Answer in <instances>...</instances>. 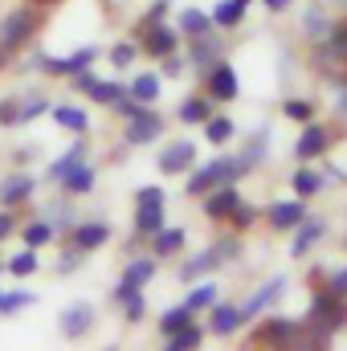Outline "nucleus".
Instances as JSON below:
<instances>
[{
  "mask_svg": "<svg viewBox=\"0 0 347 351\" xmlns=\"http://www.w3.org/2000/svg\"><path fill=\"white\" fill-rule=\"evenodd\" d=\"M344 294H335V290H323V294H315V302H311V331H307V348H323L339 327H344Z\"/></svg>",
  "mask_w": 347,
  "mask_h": 351,
  "instance_id": "obj_1",
  "label": "nucleus"
},
{
  "mask_svg": "<svg viewBox=\"0 0 347 351\" xmlns=\"http://www.w3.org/2000/svg\"><path fill=\"white\" fill-rule=\"evenodd\" d=\"M246 168H254L246 156H221V160L204 164L200 172H192V180H188V192H192V196H200V192H208L213 184H233V180L246 172Z\"/></svg>",
  "mask_w": 347,
  "mask_h": 351,
  "instance_id": "obj_2",
  "label": "nucleus"
},
{
  "mask_svg": "<svg viewBox=\"0 0 347 351\" xmlns=\"http://www.w3.org/2000/svg\"><path fill=\"white\" fill-rule=\"evenodd\" d=\"M229 258H237V241H233V237H221L208 254L188 258V262H184V269H180V278H184V282H192L196 274H208V269H217V265L229 262Z\"/></svg>",
  "mask_w": 347,
  "mask_h": 351,
  "instance_id": "obj_3",
  "label": "nucleus"
},
{
  "mask_svg": "<svg viewBox=\"0 0 347 351\" xmlns=\"http://www.w3.org/2000/svg\"><path fill=\"white\" fill-rule=\"evenodd\" d=\"M302 339H307V327L290 319H265L258 327V343H270V348H298Z\"/></svg>",
  "mask_w": 347,
  "mask_h": 351,
  "instance_id": "obj_4",
  "label": "nucleus"
},
{
  "mask_svg": "<svg viewBox=\"0 0 347 351\" xmlns=\"http://www.w3.org/2000/svg\"><path fill=\"white\" fill-rule=\"evenodd\" d=\"M160 131H164V119L156 114V110H143V106H135L131 114H127V143H152V139H160Z\"/></svg>",
  "mask_w": 347,
  "mask_h": 351,
  "instance_id": "obj_5",
  "label": "nucleus"
},
{
  "mask_svg": "<svg viewBox=\"0 0 347 351\" xmlns=\"http://www.w3.org/2000/svg\"><path fill=\"white\" fill-rule=\"evenodd\" d=\"M135 233L152 237L156 229H164V196H135Z\"/></svg>",
  "mask_w": 347,
  "mask_h": 351,
  "instance_id": "obj_6",
  "label": "nucleus"
},
{
  "mask_svg": "<svg viewBox=\"0 0 347 351\" xmlns=\"http://www.w3.org/2000/svg\"><path fill=\"white\" fill-rule=\"evenodd\" d=\"M33 25H37V16H33L29 8H16V12L0 25V49H16V45L33 33Z\"/></svg>",
  "mask_w": 347,
  "mask_h": 351,
  "instance_id": "obj_7",
  "label": "nucleus"
},
{
  "mask_svg": "<svg viewBox=\"0 0 347 351\" xmlns=\"http://www.w3.org/2000/svg\"><path fill=\"white\" fill-rule=\"evenodd\" d=\"M58 327H62V335H70V339H82L90 327H94V311H90V302H70V306L62 311Z\"/></svg>",
  "mask_w": 347,
  "mask_h": 351,
  "instance_id": "obj_8",
  "label": "nucleus"
},
{
  "mask_svg": "<svg viewBox=\"0 0 347 351\" xmlns=\"http://www.w3.org/2000/svg\"><path fill=\"white\" fill-rule=\"evenodd\" d=\"M152 274H156V258H135V262L127 265V274H123V282L115 286V298L123 302L127 294H135L143 282H152Z\"/></svg>",
  "mask_w": 347,
  "mask_h": 351,
  "instance_id": "obj_9",
  "label": "nucleus"
},
{
  "mask_svg": "<svg viewBox=\"0 0 347 351\" xmlns=\"http://www.w3.org/2000/svg\"><path fill=\"white\" fill-rule=\"evenodd\" d=\"M74 86L86 90L94 102H106V106H115V102L127 94V90H123V82H98V78H90L86 70H82V74H74Z\"/></svg>",
  "mask_w": 347,
  "mask_h": 351,
  "instance_id": "obj_10",
  "label": "nucleus"
},
{
  "mask_svg": "<svg viewBox=\"0 0 347 351\" xmlns=\"http://www.w3.org/2000/svg\"><path fill=\"white\" fill-rule=\"evenodd\" d=\"M237 90H241V82H237V70L229 62H217L208 70V94L213 98H237Z\"/></svg>",
  "mask_w": 347,
  "mask_h": 351,
  "instance_id": "obj_11",
  "label": "nucleus"
},
{
  "mask_svg": "<svg viewBox=\"0 0 347 351\" xmlns=\"http://www.w3.org/2000/svg\"><path fill=\"white\" fill-rule=\"evenodd\" d=\"M217 62H221V41H217V37H213V29H208V33H200V37L192 41V66L208 74Z\"/></svg>",
  "mask_w": 347,
  "mask_h": 351,
  "instance_id": "obj_12",
  "label": "nucleus"
},
{
  "mask_svg": "<svg viewBox=\"0 0 347 351\" xmlns=\"http://www.w3.org/2000/svg\"><path fill=\"white\" fill-rule=\"evenodd\" d=\"M302 217H307V204H302V196L270 204V225H274V229H294V225H298Z\"/></svg>",
  "mask_w": 347,
  "mask_h": 351,
  "instance_id": "obj_13",
  "label": "nucleus"
},
{
  "mask_svg": "<svg viewBox=\"0 0 347 351\" xmlns=\"http://www.w3.org/2000/svg\"><path fill=\"white\" fill-rule=\"evenodd\" d=\"M176 41H180V33L168 29L164 21H160V25H152V29L143 33V45H147V53H152V58H168V53H176Z\"/></svg>",
  "mask_w": 347,
  "mask_h": 351,
  "instance_id": "obj_14",
  "label": "nucleus"
},
{
  "mask_svg": "<svg viewBox=\"0 0 347 351\" xmlns=\"http://www.w3.org/2000/svg\"><path fill=\"white\" fill-rule=\"evenodd\" d=\"M192 160H196V147H192L188 139H180V143H172V147L160 156V172H168V176L188 172V168H192Z\"/></svg>",
  "mask_w": 347,
  "mask_h": 351,
  "instance_id": "obj_15",
  "label": "nucleus"
},
{
  "mask_svg": "<svg viewBox=\"0 0 347 351\" xmlns=\"http://www.w3.org/2000/svg\"><path fill=\"white\" fill-rule=\"evenodd\" d=\"M33 188H37V180H33V176H8V180L0 184V204H4V208L25 204V200L33 196Z\"/></svg>",
  "mask_w": 347,
  "mask_h": 351,
  "instance_id": "obj_16",
  "label": "nucleus"
},
{
  "mask_svg": "<svg viewBox=\"0 0 347 351\" xmlns=\"http://www.w3.org/2000/svg\"><path fill=\"white\" fill-rule=\"evenodd\" d=\"M319 237H323V221H319V217H302V221L294 225V241H290V254H294V258H302V254H307V250H311Z\"/></svg>",
  "mask_w": 347,
  "mask_h": 351,
  "instance_id": "obj_17",
  "label": "nucleus"
},
{
  "mask_svg": "<svg viewBox=\"0 0 347 351\" xmlns=\"http://www.w3.org/2000/svg\"><path fill=\"white\" fill-rule=\"evenodd\" d=\"M110 237V225L106 221H86V225H74V250H98L102 241Z\"/></svg>",
  "mask_w": 347,
  "mask_h": 351,
  "instance_id": "obj_18",
  "label": "nucleus"
},
{
  "mask_svg": "<svg viewBox=\"0 0 347 351\" xmlns=\"http://www.w3.org/2000/svg\"><path fill=\"white\" fill-rule=\"evenodd\" d=\"M323 147H327V131L315 127V123L294 139V156H298V160H315V156H323Z\"/></svg>",
  "mask_w": 347,
  "mask_h": 351,
  "instance_id": "obj_19",
  "label": "nucleus"
},
{
  "mask_svg": "<svg viewBox=\"0 0 347 351\" xmlns=\"http://www.w3.org/2000/svg\"><path fill=\"white\" fill-rule=\"evenodd\" d=\"M237 200H241L237 188H233V184H221V192H213V196L204 200V213H208L213 221H225V217L237 208Z\"/></svg>",
  "mask_w": 347,
  "mask_h": 351,
  "instance_id": "obj_20",
  "label": "nucleus"
},
{
  "mask_svg": "<svg viewBox=\"0 0 347 351\" xmlns=\"http://www.w3.org/2000/svg\"><path fill=\"white\" fill-rule=\"evenodd\" d=\"M282 290H286V278H270L261 290H254V298L241 306V311H246V319H254V315H261L270 302H278V294H282Z\"/></svg>",
  "mask_w": 347,
  "mask_h": 351,
  "instance_id": "obj_21",
  "label": "nucleus"
},
{
  "mask_svg": "<svg viewBox=\"0 0 347 351\" xmlns=\"http://www.w3.org/2000/svg\"><path fill=\"white\" fill-rule=\"evenodd\" d=\"M62 188H66L70 196H86L90 188H94V168H90L86 160H82V164H74L70 172L62 176Z\"/></svg>",
  "mask_w": 347,
  "mask_h": 351,
  "instance_id": "obj_22",
  "label": "nucleus"
},
{
  "mask_svg": "<svg viewBox=\"0 0 347 351\" xmlns=\"http://www.w3.org/2000/svg\"><path fill=\"white\" fill-rule=\"evenodd\" d=\"M123 90H127V98H131V102L147 106V102H156V98H160V78H156V74H139L131 86H123Z\"/></svg>",
  "mask_w": 347,
  "mask_h": 351,
  "instance_id": "obj_23",
  "label": "nucleus"
},
{
  "mask_svg": "<svg viewBox=\"0 0 347 351\" xmlns=\"http://www.w3.org/2000/svg\"><path fill=\"white\" fill-rule=\"evenodd\" d=\"M237 327H246V311L241 306H217L213 311V331L217 335H233Z\"/></svg>",
  "mask_w": 347,
  "mask_h": 351,
  "instance_id": "obj_24",
  "label": "nucleus"
},
{
  "mask_svg": "<svg viewBox=\"0 0 347 351\" xmlns=\"http://www.w3.org/2000/svg\"><path fill=\"white\" fill-rule=\"evenodd\" d=\"M200 339H204V331L196 323H184V327L168 331V351H192V348H200Z\"/></svg>",
  "mask_w": 347,
  "mask_h": 351,
  "instance_id": "obj_25",
  "label": "nucleus"
},
{
  "mask_svg": "<svg viewBox=\"0 0 347 351\" xmlns=\"http://www.w3.org/2000/svg\"><path fill=\"white\" fill-rule=\"evenodd\" d=\"M241 16H246V0H221V4L213 8V25H221V29L241 25Z\"/></svg>",
  "mask_w": 347,
  "mask_h": 351,
  "instance_id": "obj_26",
  "label": "nucleus"
},
{
  "mask_svg": "<svg viewBox=\"0 0 347 351\" xmlns=\"http://www.w3.org/2000/svg\"><path fill=\"white\" fill-rule=\"evenodd\" d=\"M208 29H213V16H204L200 8H184V12H180V33L200 37V33H208Z\"/></svg>",
  "mask_w": 347,
  "mask_h": 351,
  "instance_id": "obj_27",
  "label": "nucleus"
},
{
  "mask_svg": "<svg viewBox=\"0 0 347 351\" xmlns=\"http://www.w3.org/2000/svg\"><path fill=\"white\" fill-rule=\"evenodd\" d=\"M204 139H208V143H229V139H233V119L208 114V119H204Z\"/></svg>",
  "mask_w": 347,
  "mask_h": 351,
  "instance_id": "obj_28",
  "label": "nucleus"
},
{
  "mask_svg": "<svg viewBox=\"0 0 347 351\" xmlns=\"http://www.w3.org/2000/svg\"><path fill=\"white\" fill-rule=\"evenodd\" d=\"M53 119H58V127H66V131H74V135L86 131V110H82V106H58Z\"/></svg>",
  "mask_w": 347,
  "mask_h": 351,
  "instance_id": "obj_29",
  "label": "nucleus"
},
{
  "mask_svg": "<svg viewBox=\"0 0 347 351\" xmlns=\"http://www.w3.org/2000/svg\"><path fill=\"white\" fill-rule=\"evenodd\" d=\"M290 188H294V196H302V200H307V196H315V192L323 188V176L311 172V168H298L294 180H290Z\"/></svg>",
  "mask_w": 347,
  "mask_h": 351,
  "instance_id": "obj_30",
  "label": "nucleus"
},
{
  "mask_svg": "<svg viewBox=\"0 0 347 351\" xmlns=\"http://www.w3.org/2000/svg\"><path fill=\"white\" fill-rule=\"evenodd\" d=\"M184 306H188V311H204V306H217V286H213V282H204V286H192V294L184 298Z\"/></svg>",
  "mask_w": 347,
  "mask_h": 351,
  "instance_id": "obj_31",
  "label": "nucleus"
},
{
  "mask_svg": "<svg viewBox=\"0 0 347 351\" xmlns=\"http://www.w3.org/2000/svg\"><path fill=\"white\" fill-rule=\"evenodd\" d=\"M208 114H213L208 98H184V106H180V119H184V123H204Z\"/></svg>",
  "mask_w": 347,
  "mask_h": 351,
  "instance_id": "obj_32",
  "label": "nucleus"
},
{
  "mask_svg": "<svg viewBox=\"0 0 347 351\" xmlns=\"http://www.w3.org/2000/svg\"><path fill=\"white\" fill-rule=\"evenodd\" d=\"M152 237H156V254H160V258H168V254H176V250L184 245V233H180V229H156Z\"/></svg>",
  "mask_w": 347,
  "mask_h": 351,
  "instance_id": "obj_33",
  "label": "nucleus"
},
{
  "mask_svg": "<svg viewBox=\"0 0 347 351\" xmlns=\"http://www.w3.org/2000/svg\"><path fill=\"white\" fill-rule=\"evenodd\" d=\"M49 237H53V225H49V221H29V225H25V245L41 250Z\"/></svg>",
  "mask_w": 347,
  "mask_h": 351,
  "instance_id": "obj_34",
  "label": "nucleus"
},
{
  "mask_svg": "<svg viewBox=\"0 0 347 351\" xmlns=\"http://www.w3.org/2000/svg\"><path fill=\"white\" fill-rule=\"evenodd\" d=\"M323 53H331L335 62H347V25H339V29H331V33H327Z\"/></svg>",
  "mask_w": 347,
  "mask_h": 351,
  "instance_id": "obj_35",
  "label": "nucleus"
},
{
  "mask_svg": "<svg viewBox=\"0 0 347 351\" xmlns=\"http://www.w3.org/2000/svg\"><path fill=\"white\" fill-rule=\"evenodd\" d=\"M82 160H86V147H82V143H74V147H70V152H66V156H62V160L49 168V176H53V180H62V176L70 172L74 164H82Z\"/></svg>",
  "mask_w": 347,
  "mask_h": 351,
  "instance_id": "obj_36",
  "label": "nucleus"
},
{
  "mask_svg": "<svg viewBox=\"0 0 347 351\" xmlns=\"http://www.w3.org/2000/svg\"><path fill=\"white\" fill-rule=\"evenodd\" d=\"M37 298L33 294H25V290H8V294H0V315H12V311H25V306H33Z\"/></svg>",
  "mask_w": 347,
  "mask_h": 351,
  "instance_id": "obj_37",
  "label": "nucleus"
},
{
  "mask_svg": "<svg viewBox=\"0 0 347 351\" xmlns=\"http://www.w3.org/2000/svg\"><path fill=\"white\" fill-rule=\"evenodd\" d=\"M8 269L16 274V278H29V274H37V250L29 245V250H21L12 262H8Z\"/></svg>",
  "mask_w": 347,
  "mask_h": 351,
  "instance_id": "obj_38",
  "label": "nucleus"
},
{
  "mask_svg": "<svg viewBox=\"0 0 347 351\" xmlns=\"http://www.w3.org/2000/svg\"><path fill=\"white\" fill-rule=\"evenodd\" d=\"M184 323H192V311L180 302V306H172V311H164V319H160V331L168 335V331H176V327H184Z\"/></svg>",
  "mask_w": 347,
  "mask_h": 351,
  "instance_id": "obj_39",
  "label": "nucleus"
},
{
  "mask_svg": "<svg viewBox=\"0 0 347 351\" xmlns=\"http://www.w3.org/2000/svg\"><path fill=\"white\" fill-rule=\"evenodd\" d=\"M143 311H147V302H143V294H139V290L123 298V319H127V323H139V319H143Z\"/></svg>",
  "mask_w": 347,
  "mask_h": 351,
  "instance_id": "obj_40",
  "label": "nucleus"
},
{
  "mask_svg": "<svg viewBox=\"0 0 347 351\" xmlns=\"http://www.w3.org/2000/svg\"><path fill=\"white\" fill-rule=\"evenodd\" d=\"M307 33H311V37H327V33H331L327 16H323L319 8H307Z\"/></svg>",
  "mask_w": 347,
  "mask_h": 351,
  "instance_id": "obj_41",
  "label": "nucleus"
},
{
  "mask_svg": "<svg viewBox=\"0 0 347 351\" xmlns=\"http://www.w3.org/2000/svg\"><path fill=\"white\" fill-rule=\"evenodd\" d=\"M311 114H315V106H311L307 98H290V102H286V119H298V123H307Z\"/></svg>",
  "mask_w": 347,
  "mask_h": 351,
  "instance_id": "obj_42",
  "label": "nucleus"
},
{
  "mask_svg": "<svg viewBox=\"0 0 347 351\" xmlns=\"http://www.w3.org/2000/svg\"><path fill=\"white\" fill-rule=\"evenodd\" d=\"M0 123L4 127H21V102L16 98H4L0 102Z\"/></svg>",
  "mask_w": 347,
  "mask_h": 351,
  "instance_id": "obj_43",
  "label": "nucleus"
},
{
  "mask_svg": "<svg viewBox=\"0 0 347 351\" xmlns=\"http://www.w3.org/2000/svg\"><path fill=\"white\" fill-rule=\"evenodd\" d=\"M265 147H270V131H265V127H261L258 135H254V143H250V147H246V160H250V164H258L261 156H265Z\"/></svg>",
  "mask_w": 347,
  "mask_h": 351,
  "instance_id": "obj_44",
  "label": "nucleus"
},
{
  "mask_svg": "<svg viewBox=\"0 0 347 351\" xmlns=\"http://www.w3.org/2000/svg\"><path fill=\"white\" fill-rule=\"evenodd\" d=\"M164 16H168V0H156V4H152V8H147V16H143V21H139V29H143V33H147V29H152V25H160V21H164Z\"/></svg>",
  "mask_w": 347,
  "mask_h": 351,
  "instance_id": "obj_45",
  "label": "nucleus"
},
{
  "mask_svg": "<svg viewBox=\"0 0 347 351\" xmlns=\"http://www.w3.org/2000/svg\"><path fill=\"white\" fill-rule=\"evenodd\" d=\"M41 110H49V102H45L41 94H37V98H25V102H21V123H29V119H37Z\"/></svg>",
  "mask_w": 347,
  "mask_h": 351,
  "instance_id": "obj_46",
  "label": "nucleus"
},
{
  "mask_svg": "<svg viewBox=\"0 0 347 351\" xmlns=\"http://www.w3.org/2000/svg\"><path fill=\"white\" fill-rule=\"evenodd\" d=\"M110 62H115L119 70H127V66L135 62V45H127V41H123V45H115V49H110Z\"/></svg>",
  "mask_w": 347,
  "mask_h": 351,
  "instance_id": "obj_47",
  "label": "nucleus"
},
{
  "mask_svg": "<svg viewBox=\"0 0 347 351\" xmlns=\"http://www.w3.org/2000/svg\"><path fill=\"white\" fill-rule=\"evenodd\" d=\"M229 217H233V225H241V229H246V225H254V221H258V213H254V208H250V204H246V200H237V208H233V213H229Z\"/></svg>",
  "mask_w": 347,
  "mask_h": 351,
  "instance_id": "obj_48",
  "label": "nucleus"
},
{
  "mask_svg": "<svg viewBox=\"0 0 347 351\" xmlns=\"http://www.w3.org/2000/svg\"><path fill=\"white\" fill-rule=\"evenodd\" d=\"M78 262H82V250H78V254H62V258H58V269L66 274V269H74Z\"/></svg>",
  "mask_w": 347,
  "mask_h": 351,
  "instance_id": "obj_49",
  "label": "nucleus"
},
{
  "mask_svg": "<svg viewBox=\"0 0 347 351\" xmlns=\"http://www.w3.org/2000/svg\"><path fill=\"white\" fill-rule=\"evenodd\" d=\"M327 290H335V294H347V269L331 274V286H327Z\"/></svg>",
  "mask_w": 347,
  "mask_h": 351,
  "instance_id": "obj_50",
  "label": "nucleus"
},
{
  "mask_svg": "<svg viewBox=\"0 0 347 351\" xmlns=\"http://www.w3.org/2000/svg\"><path fill=\"white\" fill-rule=\"evenodd\" d=\"M8 233H12V217H4V213H0V241H4Z\"/></svg>",
  "mask_w": 347,
  "mask_h": 351,
  "instance_id": "obj_51",
  "label": "nucleus"
},
{
  "mask_svg": "<svg viewBox=\"0 0 347 351\" xmlns=\"http://www.w3.org/2000/svg\"><path fill=\"white\" fill-rule=\"evenodd\" d=\"M164 62H168V74H180V70H184V62H180V58H172V53H168Z\"/></svg>",
  "mask_w": 347,
  "mask_h": 351,
  "instance_id": "obj_52",
  "label": "nucleus"
},
{
  "mask_svg": "<svg viewBox=\"0 0 347 351\" xmlns=\"http://www.w3.org/2000/svg\"><path fill=\"white\" fill-rule=\"evenodd\" d=\"M335 110H339V114H344V119H347V86L339 90V102H335Z\"/></svg>",
  "mask_w": 347,
  "mask_h": 351,
  "instance_id": "obj_53",
  "label": "nucleus"
},
{
  "mask_svg": "<svg viewBox=\"0 0 347 351\" xmlns=\"http://www.w3.org/2000/svg\"><path fill=\"white\" fill-rule=\"evenodd\" d=\"M261 4H265V8H286L290 0H261Z\"/></svg>",
  "mask_w": 347,
  "mask_h": 351,
  "instance_id": "obj_54",
  "label": "nucleus"
}]
</instances>
